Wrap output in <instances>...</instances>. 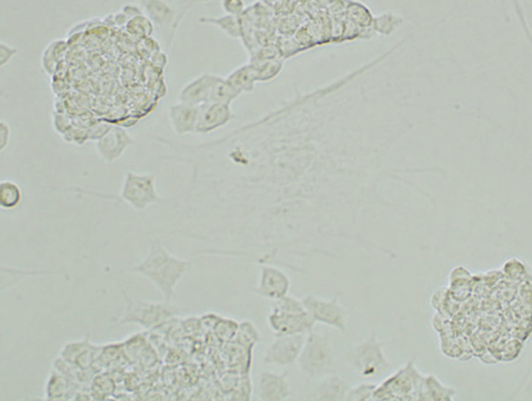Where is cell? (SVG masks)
Returning <instances> with one entry per match:
<instances>
[{
  "label": "cell",
  "instance_id": "obj_1",
  "mask_svg": "<svg viewBox=\"0 0 532 401\" xmlns=\"http://www.w3.org/2000/svg\"><path fill=\"white\" fill-rule=\"evenodd\" d=\"M191 268V262L179 259L163 245L160 237H151L144 259L126 271L139 274L156 286L165 301L175 297V289Z\"/></svg>",
  "mask_w": 532,
  "mask_h": 401
},
{
  "label": "cell",
  "instance_id": "obj_2",
  "mask_svg": "<svg viewBox=\"0 0 532 401\" xmlns=\"http://www.w3.org/2000/svg\"><path fill=\"white\" fill-rule=\"evenodd\" d=\"M82 192L84 195H95L99 198L113 199L119 203H126L138 212L147 210L148 207L156 204L171 203V199L160 197L156 190V175L153 173H138V172L127 171L124 174V183L121 186L119 195H102L89 191Z\"/></svg>",
  "mask_w": 532,
  "mask_h": 401
},
{
  "label": "cell",
  "instance_id": "obj_3",
  "mask_svg": "<svg viewBox=\"0 0 532 401\" xmlns=\"http://www.w3.org/2000/svg\"><path fill=\"white\" fill-rule=\"evenodd\" d=\"M267 323L276 336L282 335H298L314 332V318L308 313L302 300L286 295L285 297L274 301L270 313L267 315Z\"/></svg>",
  "mask_w": 532,
  "mask_h": 401
},
{
  "label": "cell",
  "instance_id": "obj_4",
  "mask_svg": "<svg viewBox=\"0 0 532 401\" xmlns=\"http://www.w3.org/2000/svg\"><path fill=\"white\" fill-rule=\"evenodd\" d=\"M143 13L154 23L158 28L163 42L167 44V48L171 47L172 40L174 38L175 32L179 28L181 20L193 5L200 1L207 0H179L171 3L167 0H138Z\"/></svg>",
  "mask_w": 532,
  "mask_h": 401
},
{
  "label": "cell",
  "instance_id": "obj_5",
  "mask_svg": "<svg viewBox=\"0 0 532 401\" xmlns=\"http://www.w3.org/2000/svg\"><path fill=\"white\" fill-rule=\"evenodd\" d=\"M124 313L117 318L115 326L139 325L143 329H151L163 325V322L171 320L183 311L181 308L173 306L169 301H165V302L138 301L129 297L126 293H124Z\"/></svg>",
  "mask_w": 532,
  "mask_h": 401
},
{
  "label": "cell",
  "instance_id": "obj_6",
  "mask_svg": "<svg viewBox=\"0 0 532 401\" xmlns=\"http://www.w3.org/2000/svg\"><path fill=\"white\" fill-rule=\"evenodd\" d=\"M303 377L315 380L326 377L335 363L334 348L329 340L321 334L306 335V345L298 359Z\"/></svg>",
  "mask_w": 532,
  "mask_h": 401
},
{
  "label": "cell",
  "instance_id": "obj_7",
  "mask_svg": "<svg viewBox=\"0 0 532 401\" xmlns=\"http://www.w3.org/2000/svg\"><path fill=\"white\" fill-rule=\"evenodd\" d=\"M383 346L385 343L373 333L365 341L350 347L347 353V361L361 377H375L390 367Z\"/></svg>",
  "mask_w": 532,
  "mask_h": 401
},
{
  "label": "cell",
  "instance_id": "obj_8",
  "mask_svg": "<svg viewBox=\"0 0 532 401\" xmlns=\"http://www.w3.org/2000/svg\"><path fill=\"white\" fill-rule=\"evenodd\" d=\"M302 301L316 323L346 333L348 329V313L340 302L338 295L330 300L319 297L317 295H306Z\"/></svg>",
  "mask_w": 532,
  "mask_h": 401
},
{
  "label": "cell",
  "instance_id": "obj_9",
  "mask_svg": "<svg viewBox=\"0 0 532 401\" xmlns=\"http://www.w3.org/2000/svg\"><path fill=\"white\" fill-rule=\"evenodd\" d=\"M306 334L276 336L263 355V365L290 367L294 365L306 345Z\"/></svg>",
  "mask_w": 532,
  "mask_h": 401
},
{
  "label": "cell",
  "instance_id": "obj_10",
  "mask_svg": "<svg viewBox=\"0 0 532 401\" xmlns=\"http://www.w3.org/2000/svg\"><path fill=\"white\" fill-rule=\"evenodd\" d=\"M258 286L254 293L260 297L279 301L289 295L291 279L286 272L276 264H259Z\"/></svg>",
  "mask_w": 532,
  "mask_h": 401
},
{
  "label": "cell",
  "instance_id": "obj_11",
  "mask_svg": "<svg viewBox=\"0 0 532 401\" xmlns=\"http://www.w3.org/2000/svg\"><path fill=\"white\" fill-rule=\"evenodd\" d=\"M134 143L135 140L129 136L124 128L110 126L103 136L96 140V153L104 163H115Z\"/></svg>",
  "mask_w": 532,
  "mask_h": 401
},
{
  "label": "cell",
  "instance_id": "obj_12",
  "mask_svg": "<svg viewBox=\"0 0 532 401\" xmlns=\"http://www.w3.org/2000/svg\"><path fill=\"white\" fill-rule=\"evenodd\" d=\"M222 80L223 77L208 72L197 76L181 88L178 95L180 102L193 106L210 104L213 89Z\"/></svg>",
  "mask_w": 532,
  "mask_h": 401
},
{
  "label": "cell",
  "instance_id": "obj_13",
  "mask_svg": "<svg viewBox=\"0 0 532 401\" xmlns=\"http://www.w3.org/2000/svg\"><path fill=\"white\" fill-rule=\"evenodd\" d=\"M256 391V397L258 400L282 401L289 399L291 389L288 382V374L264 370L259 374Z\"/></svg>",
  "mask_w": 532,
  "mask_h": 401
},
{
  "label": "cell",
  "instance_id": "obj_14",
  "mask_svg": "<svg viewBox=\"0 0 532 401\" xmlns=\"http://www.w3.org/2000/svg\"><path fill=\"white\" fill-rule=\"evenodd\" d=\"M235 119L231 104H206L200 106L198 126L195 134H208L218 131Z\"/></svg>",
  "mask_w": 532,
  "mask_h": 401
},
{
  "label": "cell",
  "instance_id": "obj_15",
  "mask_svg": "<svg viewBox=\"0 0 532 401\" xmlns=\"http://www.w3.org/2000/svg\"><path fill=\"white\" fill-rule=\"evenodd\" d=\"M200 106L178 102L168 109V119L176 136H183L197 133Z\"/></svg>",
  "mask_w": 532,
  "mask_h": 401
},
{
  "label": "cell",
  "instance_id": "obj_16",
  "mask_svg": "<svg viewBox=\"0 0 532 401\" xmlns=\"http://www.w3.org/2000/svg\"><path fill=\"white\" fill-rule=\"evenodd\" d=\"M349 385L338 375H326L319 379L315 399L317 400H343L349 392Z\"/></svg>",
  "mask_w": 532,
  "mask_h": 401
},
{
  "label": "cell",
  "instance_id": "obj_17",
  "mask_svg": "<svg viewBox=\"0 0 532 401\" xmlns=\"http://www.w3.org/2000/svg\"><path fill=\"white\" fill-rule=\"evenodd\" d=\"M23 188L15 180L5 179L0 183V207L5 211L15 210L23 202Z\"/></svg>",
  "mask_w": 532,
  "mask_h": 401
},
{
  "label": "cell",
  "instance_id": "obj_18",
  "mask_svg": "<svg viewBox=\"0 0 532 401\" xmlns=\"http://www.w3.org/2000/svg\"><path fill=\"white\" fill-rule=\"evenodd\" d=\"M226 81L242 94L253 90L254 83L257 82V76L252 64H244L231 72L230 75L227 76Z\"/></svg>",
  "mask_w": 532,
  "mask_h": 401
},
{
  "label": "cell",
  "instance_id": "obj_19",
  "mask_svg": "<svg viewBox=\"0 0 532 401\" xmlns=\"http://www.w3.org/2000/svg\"><path fill=\"white\" fill-rule=\"evenodd\" d=\"M68 377L60 370H52L45 384V397L48 400H63L68 395Z\"/></svg>",
  "mask_w": 532,
  "mask_h": 401
},
{
  "label": "cell",
  "instance_id": "obj_20",
  "mask_svg": "<svg viewBox=\"0 0 532 401\" xmlns=\"http://www.w3.org/2000/svg\"><path fill=\"white\" fill-rule=\"evenodd\" d=\"M200 23L210 24L223 31L226 36L231 38H240L242 35V26L239 17L226 15L223 17H203L199 19Z\"/></svg>",
  "mask_w": 532,
  "mask_h": 401
},
{
  "label": "cell",
  "instance_id": "obj_21",
  "mask_svg": "<svg viewBox=\"0 0 532 401\" xmlns=\"http://www.w3.org/2000/svg\"><path fill=\"white\" fill-rule=\"evenodd\" d=\"M126 30L131 36L135 37L138 40H142L149 38L154 33L155 25L149 17L146 15H138L128 20L126 24Z\"/></svg>",
  "mask_w": 532,
  "mask_h": 401
},
{
  "label": "cell",
  "instance_id": "obj_22",
  "mask_svg": "<svg viewBox=\"0 0 532 401\" xmlns=\"http://www.w3.org/2000/svg\"><path fill=\"white\" fill-rule=\"evenodd\" d=\"M242 92L227 82L226 79L220 81L212 92L210 104H231Z\"/></svg>",
  "mask_w": 532,
  "mask_h": 401
},
{
  "label": "cell",
  "instance_id": "obj_23",
  "mask_svg": "<svg viewBox=\"0 0 532 401\" xmlns=\"http://www.w3.org/2000/svg\"><path fill=\"white\" fill-rule=\"evenodd\" d=\"M251 64H252L256 76H257V82H266V81L272 80L274 76L279 75L281 69H282V63L279 60H274V58L272 60H254Z\"/></svg>",
  "mask_w": 532,
  "mask_h": 401
},
{
  "label": "cell",
  "instance_id": "obj_24",
  "mask_svg": "<svg viewBox=\"0 0 532 401\" xmlns=\"http://www.w3.org/2000/svg\"><path fill=\"white\" fill-rule=\"evenodd\" d=\"M378 386L375 384H360L349 389L346 400H370Z\"/></svg>",
  "mask_w": 532,
  "mask_h": 401
},
{
  "label": "cell",
  "instance_id": "obj_25",
  "mask_svg": "<svg viewBox=\"0 0 532 401\" xmlns=\"http://www.w3.org/2000/svg\"><path fill=\"white\" fill-rule=\"evenodd\" d=\"M222 8L226 15L239 17L245 10L244 0H222Z\"/></svg>",
  "mask_w": 532,
  "mask_h": 401
},
{
  "label": "cell",
  "instance_id": "obj_26",
  "mask_svg": "<svg viewBox=\"0 0 532 401\" xmlns=\"http://www.w3.org/2000/svg\"><path fill=\"white\" fill-rule=\"evenodd\" d=\"M17 54H18V49L16 47H13L6 42H1L0 43V67L3 68L5 65H8Z\"/></svg>",
  "mask_w": 532,
  "mask_h": 401
},
{
  "label": "cell",
  "instance_id": "obj_27",
  "mask_svg": "<svg viewBox=\"0 0 532 401\" xmlns=\"http://www.w3.org/2000/svg\"><path fill=\"white\" fill-rule=\"evenodd\" d=\"M11 126L5 120L0 121V151L3 152L8 148L11 141Z\"/></svg>",
  "mask_w": 532,
  "mask_h": 401
}]
</instances>
